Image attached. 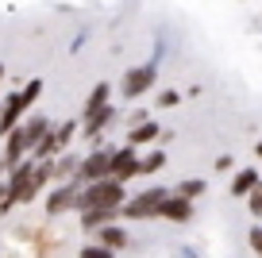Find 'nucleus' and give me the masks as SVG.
Listing matches in <instances>:
<instances>
[{
  "mask_svg": "<svg viewBox=\"0 0 262 258\" xmlns=\"http://www.w3.org/2000/svg\"><path fill=\"white\" fill-rule=\"evenodd\" d=\"M39 97H42V77H27L12 97L0 100V139L8 135L12 127H19V123L35 112V100Z\"/></svg>",
  "mask_w": 262,
  "mask_h": 258,
  "instance_id": "1",
  "label": "nucleus"
},
{
  "mask_svg": "<svg viewBox=\"0 0 262 258\" xmlns=\"http://www.w3.org/2000/svg\"><path fill=\"white\" fill-rule=\"evenodd\" d=\"M123 201H127V189L116 185L112 178H104V181H93V185H81L74 212L81 216V212H93V208H123Z\"/></svg>",
  "mask_w": 262,
  "mask_h": 258,
  "instance_id": "2",
  "label": "nucleus"
},
{
  "mask_svg": "<svg viewBox=\"0 0 262 258\" xmlns=\"http://www.w3.org/2000/svg\"><path fill=\"white\" fill-rule=\"evenodd\" d=\"M166 197H170V189H162V185H150V189H143V193H127V201H123V208H120V220H127V224L158 220Z\"/></svg>",
  "mask_w": 262,
  "mask_h": 258,
  "instance_id": "3",
  "label": "nucleus"
},
{
  "mask_svg": "<svg viewBox=\"0 0 262 258\" xmlns=\"http://www.w3.org/2000/svg\"><path fill=\"white\" fill-rule=\"evenodd\" d=\"M112 154H116V143H97L89 154H81L74 181H77V185H93V181L112 178Z\"/></svg>",
  "mask_w": 262,
  "mask_h": 258,
  "instance_id": "4",
  "label": "nucleus"
},
{
  "mask_svg": "<svg viewBox=\"0 0 262 258\" xmlns=\"http://www.w3.org/2000/svg\"><path fill=\"white\" fill-rule=\"evenodd\" d=\"M155 85H158V66L155 62L131 66V70H123V77H120V97L123 100H143Z\"/></svg>",
  "mask_w": 262,
  "mask_h": 258,
  "instance_id": "5",
  "label": "nucleus"
},
{
  "mask_svg": "<svg viewBox=\"0 0 262 258\" xmlns=\"http://www.w3.org/2000/svg\"><path fill=\"white\" fill-rule=\"evenodd\" d=\"M77 193H81V185H77V181L50 185L47 201H42V208H47V220H58V216H66V212H74V208H77Z\"/></svg>",
  "mask_w": 262,
  "mask_h": 258,
  "instance_id": "6",
  "label": "nucleus"
},
{
  "mask_svg": "<svg viewBox=\"0 0 262 258\" xmlns=\"http://www.w3.org/2000/svg\"><path fill=\"white\" fill-rule=\"evenodd\" d=\"M77 123H81V131H77V135H85V139H93V143H100V135H104L108 127H116V123H120V108H116V104H104V108H97L93 116L77 120Z\"/></svg>",
  "mask_w": 262,
  "mask_h": 258,
  "instance_id": "7",
  "label": "nucleus"
},
{
  "mask_svg": "<svg viewBox=\"0 0 262 258\" xmlns=\"http://www.w3.org/2000/svg\"><path fill=\"white\" fill-rule=\"evenodd\" d=\"M0 158H4V169H16L24 158H31V139H27L24 127H12L8 135H4V150H0Z\"/></svg>",
  "mask_w": 262,
  "mask_h": 258,
  "instance_id": "8",
  "label": "nucleus"
},
{
  "mask_svg": "<svg viewBox=\"0 0 262 258\" xmlns=\"http://www.w3.org/2000/svg\"><path fill=\"white\" fill-rule=\"evenodd\" d=\"M135 178H139V150L116 146V154H112V181L127 189V181H135Z\"/></svg>",
  "mask_w": 262,
  "mask_h": 258,
  "instance_id": "9",
  "label": "nucleus"
},
{
  "mask_svg": "<svg viewBox=\"0 0 262 258\" xmlns=\"http://www.w3.org/2000/svg\"><path fill=\"white\" fill-rule=\"evenodd\" d=\"M93 235H97L93 243L108 247L112 254H120V250H127V247H131V235H127V227H123V224H108V227H100V231H93Z\"/></svg>",
  "mask_w": 262,
  "mask_h": 258,
  "instance_id": "10",
  "label": "nucleus"
},
{
  "mask_svg": "<svg viewBox=\"0 0 262 258\" xmlns=\"http://www.w3.org/2000/svg\"><path fill=\"white\" fill-rule=\"evenodd\" d=\"M158 220H166V224H189L193 220V201H181V197H166L162 212H158Z\"/></svg>",
  "mask_w": 262,
  "mask_h": 258,
  "instance_id": "11",
  "label": "nucleus"
},
{
  "mask_svg": "<svg viewBox=\"0 0 262 258\" xmlns=\"http://www.w3.org/2000/svg\"><path fill=\"white\" fill-rule=\"evenodd\" d=\"M155 139H162V127H158L155 120H147V123H139V127H131V131H127L123 146H131V150H139V146L155 143Z\"/></svg>",
  "mask_w": 262,
  "mask_h": 258,
  "instance_id": "12",
  "label": "nucleus"
},
{
  "mask_svg": "<svg viewBox=\"0 0 262 258\" xmlns=\"http://www.w3.org/2000/svg\"><path fill=\"white\" fill-rule=\"evenodd\" d=\"M108 224H120V208H93L81 212V231H100Z\"/></svg>",
  "mask_w": 262,
  "mask_h": 258,
  "instance_id": "13",
  "label": "nucleus"
},
{
  "mask_svg": "<svg viewBox=\"0 0 262 258\" xmlns=\"http://www.w3.org/2000/svg\"><path fill=\"white\" fill-rule=\"evenodd\" d=\"M19 127L27 131V139H31V150H35V146L42 143V135H50V127H54V123H50V116H47V112H31L24 123H19Z\"/></svg>",
  "mask_w": 262,
  "mask_h": 258,
  "instance_id": "14",
  "label": "nucleus"
},
{
  "mask_svg": "<svg viewBox=\"0 0 262 258\" xmlns=\"http://www.w3.org/2000/svg\"><path fill=\"white\" fill-rule=\"evenodd\" d=\"M104 104H112V85H108V81H97L89 89V97H85V104H81V120L93 116L97 108H104Z\"/></svg>",
  "mask_w": 262,
  "mask_h": 258,
  "instance_id": "15",
  "label": "nucleus"
},
{
  "mask_svg": "<svg viewBox=\"0 0 262 258\" xmlns=\"http://www.w3.org/2000/svg\"><path fill=\"white\" fill-rule=\"evenodd\" d=\"M77 162H81V154H74V150H66V154H58L50 166H54V185H62V181H74L77 178Z\"/></svg>",
  "mask_w": 262,
  "mask_h": 258,
  "instance_id": "16",
  "label": "nucleus"
},
{
  "mask_svg": "<svg viewBox=\"0 0 262 258\" xmlns=\"http://www.w3.org/2000/svg\"><path fill=\"white\" fill-rule=\"evenodd\" d=\"M77 131H81V123H77V120H62V123H54V131H50V139H54L58 154H66V150H70V146H74Z\"/></svg>",
  "mask_w": 262,
  "mask_h": 258,
  "instance_id": "17",
  "label": "nucleus"
},
{
  "mask_svg": "<svg viewBox=\"0 0 262 258\" xmlns=\"http://www.w3.org/2000/svg\"><path fill=\"white\" fill-rule=\"evenodd\" d=\"M258 169L247 166V169H235V178H231V197H251V189L258 185Z\"/></svg>",
  "mask_w": 262,
  "mask_h": 258,
  "instance_id": "18",
  "label": "nucleus"
},
{
  "mask_svg": "<svg viewBox=\"0 0 262 258\" xmlns=\"http://www.w3.org/2000/svg\"><path fill=\"white\" fill-rule=\"evenodd\" d=\"M170 193L181 197V201H196L201 193H208V181H205V178H185V181H178Z\"/></svg>",
  "mask_w": 262,
  "mask_h": 258,
  "instance_id": "19",
  "label": "nucleus"
},
{
  "mask_svg": "<svg viewBox=\"0 0 262 258\" xmlns=\"http://www.w3.org/2000/svg\"><path fill=\"white\" fill-rule=\"evenodd\" d=\"M158 169H166V150L162 146L139 154V178H150V174H158Z\"/></svg>",
  "mask_w": 262,
  "mask_h": 258,
  "instance_id": "20",
  "label": "nucleus"
},
{
  "mask_svg": "<svg viewBox=\"0 0 262 258\" xmlns=\"http://www.w3.org/2000/svg\"><path fill=\"white\" fill-rule=\"evenodd\" d=\"M77 258H120V254H112V250H108V247H100V243H81Z\"/></svg>",
  "mask_w": 262,
  "mask_h": 258,
  "instance_id": "21",
  "label": "nucleus"
},
{
  "mask_svg": "<svg viewBox=\"0 0 262 258\" xmlns=\"http://www.w3.org/2000/svg\"><path fill=\"white\" fill-rule=\"evenodd\" d=\"M247 208H251V216H254V220H262V181L251 189V197H247Z\"/></svg>",
  "mask_w": 262,
  "mask_h": 258,
  "instance_id": "22",
  "label": "nucleus"
},
{
  "mask_svg": "<svg viewBox=\"0 0 262 258\" xmlns=\"http://www.w3.org/2000/svg\"><path fill=\"white\" fill-rule=\"evenodd\" d=\"M155 104H158V108H178V104H181V93H178V89H162Z\"/></svg>",
  "mask_w": 262,
  "mask_h": 258,
  "instance_id": "23",
  "label": "nucleus"
},
{
  "mask_svg": "<svg viewBox=\"0 0 262 258\" xmlns=\"http://www.w3.org/2000/svg\"><path fill=\"white\" fill-rule=\"evenodd\" d=\"M247 243H251V250L262 258V224H254L251 231H247Z\"/></svg>",
  "mask_w": 262,
  "mask_h": 258,
  "instance_id": "24",
  "label": "nucleus"
},
{
  "mask_svg": "<svg viewBox=\"0 0 262 258\" xmlns=\"http://www.w3.org/2000/svg\"><path fill=\"white\" fill-rule=\"evenodd\" d=\"M147 120H150V116L143 112V108H131V112H127V120H123V123H127V131H131V127H139V123H147Z\"/></svg>",
  "mask_w": 262,
  "mask_h": 258,
  "instance_id": "25",
  "label": "nucleus"
},
{
  "mask_svg": "<svg viewBox=\"0 0 262 258\" xmlns=\"http://www.w3.org/2000/svg\"><path fill=\"white\" fill-rule=\"evenodd\" d=\"M212 166H216V169H220V174H228V169H231V166H235V158H231V154H220V158H216V162H212Z\"/></svg>",
  "mask_w": 262,
  "mask_h": 258,
  "instance_id": "26",
  "label": "nucleus"
},
{
  "mask_svg": "<svg viewBox=\"0 0 262 258\" xmlns=\"http://www.w3.org/2000/svg\"><path fill=\"white\" fill-rule=\"evenodd\" d=\"M4 212H12V201H8V185L0 181V216H4Z\"/></svg>",
  "mask_w": 262,
  "mask_h": 258,
  "instance_id": "27",
  "label": "nucleus"
},
{
  "mask_svg": "<svg viewBox=\"0 0 262 258\" xmlns=\"http://www.w3.org/2000/svg\"><path fill=\"white\" fill-rule=\"evenodd\" d=\"M4 178H8V169H4V158H0V181H4Z\"/></svg>",
  "mask_w": 262,
  "mask_h": 258,
  "instance_id": "28",
  "label": "nucleus"
},
{
  "mask_svg": "<svg viewBox=\"0 0 262 258\" xmlns=\"http://www.w3.org/2000/svg\"><path fill=\"white\" fill-rule=\"evenodd\" d=\"M4 77H8V70H4V62H0V85H4Z\"/></svg>",
  "mask_w": 262,
  "mask_h": 258,
  "instance_id": "29",
  "label": "nucleus"
},
{
  "mask_svg": "<svg viewBox=\"0 0 262 258\" xmlns=\"http://www.w3.org/2000/svg\"><path fill=\"white\" fill-rule=\"evenodd\" d=\"M254 154H258V158H262V139H258V143H254Z\"/></svg>",
  "mask_w": 262,
  "mask_h": 258,
  "instance_id": "30",
  "label": "nucleus"
}]
</instances>
